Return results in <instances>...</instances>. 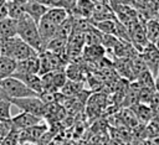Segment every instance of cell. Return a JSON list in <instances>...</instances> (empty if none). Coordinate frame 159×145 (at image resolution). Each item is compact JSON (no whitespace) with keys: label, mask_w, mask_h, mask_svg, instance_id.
<instances>
[{"label":"cell","mask_w":159,"mask_h":145,"mask_svg":"<svg viewBox=\"0 0 159 145\" xmlns=\"http://www.w3.org/2000/svg\"><path fill=\"white\" fill-rule=\"evenodd\" d=\"M16 36L27 43L30 47H32L37 53L45 51V43L42 42L40 33H39V27L37 24L29 17L26 14H24L20 19H17V31Z\"/></svg>","instance_id":"cell-1"},{"label":"cell","mask_w":159,"mask_h":145,"mask_svg":"<svg viewBox=\"0 0 159 145\" xmlns=\"http://www.w3.org/2000/svg\"><path fill=\"white\" fill-rule=\"evenodd\" d=\"M0 53L1 56L10 57L16 62H20L39 55L32 47H30L27 43L21 41L17 36L0 40Z\"/></svg>","instance_id":"cell-2"},{"label":"cell","mask_w":159,"mask_h":145,"mask_svg":"<svg viewBox=\"0 0 159 145\" xmlns=\"http://www.w3.org/2000/svg\"><path fill=\"white\" fill-rule=\"evenodd\" d=\"M0 86L10 100L27 98V97H37V94L34 90H31L27 86H25L20 79L15 77L4 78L2 81H0Z\"/></svg>","instance_id":"cell-3"},{"label":"cell","mask_w":159,"mask_h":145,"mask_svg":"<svg viewBox=\"0 0 159 145\" xmlns=\"http://www.w3.org/2000/svg\"><path fill=\"white\" fill-rule=\"evenodd\" d=\"M12 105L19 108L24 113L32 114L35 116L45 119V113H46V104L40 99V97H27V98H21V99H12L11 100Z\"/></svg>","instance_id":"cell-4"},{"label":"cell","mask_w":159,"mask_h":145,"mask_svg":"<svg viewBox=\"0 0 159 145\" xmlns=\"http://www.w3.org/2000/svg\"><path fill=\"white\" fill-rule=\"evenodd\" d=\"M39 61H40L39 76H42L48 72H55V71H65V67L67 64V62L62 57L55 53H51L46 50L39 53Z\"/></svg>","instance_id":"cell-5"},{"label":"cell","mask_w":159,"mask_h":145,"mask_svg":"<svg viewBox=\"0 0 159 145\" xmlns=\"http://www.w3.org/2000/svg\"><path fill=\"white\" fill-rule=\"evenodd\" d=\"M40 77L42 84V93H58L67 82L65 71L48 72Z\"/></svg>","instance_id":"cell-6"},{"label":"cell","mask_w":159,"mask_h":145,"mask_svg":"<svg viewBox=\"0 0 159 145\" xmlns=\"http://www.w3.org/2000/svg\"><path fill=\"white\" fill-rule=\"evenodd\" d=\"M139 57L143 61L145 68L154 76V78L159 74V51L154 43H148L140 52Z\"/></svg>","instance_id":"cell-7"},{"label":"cell","mask_w":159,"mask_h":145,"mask_svg":"<svg viewBox=\"0 0 159 145\" xmlns=\"http://www.w3.org/2000/svg\"><path fill=\"white\" fill-rule=\"evenodd\" d=\"M42 118H39V116H35L32 114H29V113H19L17 115L12 116L10 123H11V129L15 130V131H24L29 128H32L35 125H39L42 123Z\"/></svg>","instance_id":"cell-8"},{"label":"cell","mask_w":159,"mask_h":145,"mask_svg":"<svg viewBox=\"0 0 159 145\" xmlns=\"http://www.w3.org/2000/svg\"><path fill=\"white\" fill-rule=\"evenodd\" d=\"M65 74L68 81L72 82H78V83H84L87 79V73H86V67L82 63L78 62H71L67 63L65 67Z\"/></svg>","instance_id":"cell-9"},{"label":"cell","mask_w":159,"mask_h":145,"mask_svg":"<svg viewBox=\"0 0 159 145\" xmlns=\"http://www.w3.org/2000/svg\"><path fill=\"white\" fill-rule=\"evenodd\" d=\"M93 7H94L93 0H77L75 7L70 11V16L81 17V19L91 21L92 15H93Z\"/></svg>","instance_id":"cell-10"},{"label":"cell","mask_w":159,"mask_h":145,"mask_svg":"<svg viewBox=\"0 0 159 145\" xmlns=\"http://www.w3.org/2000/svg\"><path fill=\"white\" fill-rule=\"evenodd\" d=\"M39 72H40V61H39V55H36L27 59L16 62V69L14 74H39Z\"/></svg>","instance_id":"cell-11"},{"label":"cell","mask_w":159,"mask_h":145,"mask_svg":"<svg viewBox=\"0 0 159 145\" xmlns=\"http://www.w3.org/2000/svg\"><path fill=\"white\" fill-rule=\"evenodd\" d=\"M22 7H24V12H25L29 17H31L36 24L40 22V20L43 17V15H45V14L47 12V10L50 9V7H46V6L40 5V4H37V2H34V1H31V0H27V1L22 5Z\"/></svg>","instance_id":"cell-12"},{"label":"cell","mask_w":159,"mask_h":145,"mask_svg":"<svg viewBox=\"0 0 159 145\" xmlns=\"http://www.w3.org/2000/svg\"><path fill=\"white\" fill-rule=\"evenodd\" d=\"M11 77H15L20 79L25 86H27L31 90H34L37 95L42 93V84H41V77L39 74H12Z\"/></svg>","instance_id":"cell-13"},{"label":"cell","mask_w":159,"mask_h":145,"mask_svg":"<svg viewBox=\"0 0 159 145\" xmlns=\"http://www.w3.org/2000/svg\"><path fill=\"white\" fill-rule=\"evenodd\" d=\"M16 31H17V20L11 17L0 20V40L15 37Z\"/></svg>","instance_id":"cell-14"},{"label":"cell","mask_w":159,"mask_h":145,"mask_svg":"<svg viewBox=\"0 0 159 145\" xmlns=\"http://www.w3.org/2000/svg\"><path fill=\"white\" fill-rule=\"evenodd\" d=\"M46 130H47V128L42 123L39 124V125H35L32 128H29V129H26V130L20 133V141H22V140H31V141H36L37 143V140H40L45 135Z\"/></svg>","instance_id":"cell-15"},{"label":"cell","mask_w":159,"mask_h":145,"mask_svg":"<svg viewBox=\"0 0 159 145\" xmlns=\"http://www.w3.org/2000/svg\"><path fill=\"white\" fill-rule=\"evenodd\" d=\"M45 19H47L48 21H51L52 24L60 26L65 20H67L70 17V12L62 7H50L47 10V12L43 15Z\"/></svg>","instance_id":"cell-16"},{"label":"cell","mask_w":159,"mask_h":145,"mask_svg":"<svg viewBox=\"0 0 159 145\" xmlns=\"http://www.w3.org/2000/svg\"><path fill=\"white\" fill-rule=\"evenodd\" d=\"M144 32L145 37L149 43H155L159 38V20L149 19L144 24Z\"/></svg>","instance_id":"cell-17"},{"label":"cell","mask_w":159,"mask_h":145,"mask_svg":"<svg viewBox=\"0 0 159 145\" xmlns=\"http://www.w3.org/2000/svg\"><path fill=\"white\" fill-rule=\"evenodd\" d=\"M92 26L98 30L102 35H111L116 36V30H117V19L113 20H104V21H98V22H91Z\"/></svg>","instance_id":"cell-18"},{"label":"cell","mask_w":159,"mask_h":145,"mask_svg":"<svg viewBox=\"0 0 159 145\" xmlns=\"http://www.w3.org/2000/svg\"><path fill=\"white\" fill-rule=\"evenodd\" d=\"M16 69V61L10 57L1 56L0 57V77L1 81L6 77H11Z\"/></svg>","instance_id":"cell-19"},{"label":"cell","mask_w":159,"mask_h":145,"mask_svg":"<svg viewBox=\"0 0 159 145\" xmlns=\"http://www.w3.org/2000/svg\"><path fill=\"white\" fill-rule=\"evenodd\" d=\"M6 7H7V16L11 19H20L25 12H24V7L21 4H17L12 0H6Z\"/></svg>","instance_id":"cell-20"},{"label":"cell","mask_w":159,"mask_h":145,"mask_svg":"<svg viewBox=\"0 0 159 145\" xmlns=\"http://www.w3.org/2000/svg\"><path fill=\"white\" fill-rule=\"evenodd\" d=\"M11 107H12V103L10 99L0 100V120H2V121L11 120V118H12Z\"/></svg>","instance_id":"cell-21"},{"label":"cell","mask_w":159,"mask_h":145,"mask_svg":"<svg viewBox=\"0 0 159 145\" xmlns=\"http://www.w3.org/2000/svg\"><path fill=\"white\" fill-rule=\"evenodd\" d=\"M137 107H135V112H134V114L137 115V118L139 119V120H148V119H150V116H152V114H153V110H152V108L149 107V105H144V104H135Z\"/></svg>","instance_id":"cell-22"},{"label":"cell","mask_w":159,"mask_h":145,"mask_svg":"<svg viewBox=\"0 0 159 145\" xmlns=\"http://www.w3.org/2000/svg\"><path fill=\"white\" fill-rule=\"evenodd\" d=\"M10 131H11V123H10V120L9 121L0 120V140H4Z\"/></svg>","instance_id":"cell-23"},{"label":"cell","mask_w":159,"mask_h":145,"mask_svg":"<svg viewBox=\"0 0 159 145\" xmlns=\"http://www.w3.org/2000/svg\"><path fill=\"white\" fill-rule=\"evenodd\" d=\"M31 1L37 2L40 5H43L46 7H56L57 2H58V0H31Z\"/></svg>","instance_id":"cell-24"},{"label":"cell","mask_w":159,"mask_h":145,"mask_svg":"<svg viewBox=\"0 0 159 145\" xmlns=\"http://www.w3.org/2000/svg\"><path fill=\"white\" fill-rule=\"evenodd\" d=\"M19 145H37L36 141H31V140H22L19 143Z\"/></svg>","instance_id":"cell-25"},{"label":"cell","mask_w":159,"mask_h":145,"mask_svg":"<svg viewBox=\"0 0 159 145\" xmlns=\"http://www.w3.org/2000/svg\"><path fill=\"white\" fill-rule=\"evenodd\" d=\"M154 88H155V92L157 93H159V74L155 77V79H154Z\"/></svg>","instance_id":"cell-26"},{"label":"cell","mask_w":159,"mask_h":145,"mask_svg":"<svg viewBox=\"0 0 159 145\" xmlns=\"http://www.w3.org/2000/svg\"><path fill=\"white\" fill-rule=\"evenodd\" d=\"M4 99H9V98H7L6 93L4 92V89H2L1 86H0V100H4Z\"/></svg>","instance_id":"cell-27"},{"label":"cell","mask_w":159,"mask_h":145,"mask_svg":"<svg viewBox=\"0 0 159 145\" xmlns=\"http://www.w3.org/2000/svg\"><path fill=\"white\" fill-rule=\"evenodd\" d=\"M96 2H102V4H108V0H93Z\"/></svg>","instance_id":"cell-28"},{"label":"cell","mask_w":159,"mask_h":145,"mask_svg":"<svg viewBox=\"0 0 159 145\" xmlns=\"http://www.w3.org/2000/svg\"><path fill=\"white\" fill-rule=\"evenodd\" d=\"M154 45H155V47H157V48H158V51H159V38H158V41H157Z\"/></svg>","instance_id":"cell-29"},{"label":"cell","mask_w":159,"mask_h":145,"mask_svg":"<svg viewBox=\"0 0 159 145\" xmlns=\"http://www.w3.org/2000/svg\"><path fill=\"white\" fill-rule=\"evenodd\" d=\"M0 57H1V53H0Z\"/></svg>","instance_id":"cell-30"}]
</instances>
